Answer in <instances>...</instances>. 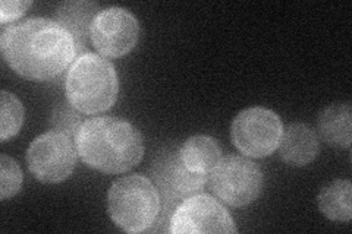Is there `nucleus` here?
Returning <instances> with one entry per match:
<instances>
[{"mask_svg":"<svg viewBox=\"0 0 352 234\" xmlns=\"http://www.w3.org/2000/svg\"><path fill=\"white\" fill-rule=\"evenodd\" d=\"M0 49L12 71L31 81L53 80L76 56L74 37L56 21L44 18L5 28Z\"/></svg>","mask_w":352,"mask_h":234,"instance_id":"nucleus-1","label":"nucleus"},{"mask_svg":"<svg viewBox=\"0 0 352 234\" xmlns=\"http://www.w3.org/2000/svg\"><path fill=\"white\" fill-rule=\"evenodd\" d=\"M81 160L107 174L125 173L144 155V141L129 121L116 117H96L82 124L75 139Z\"/></svg>","mask_w":352,"mask_h":234,"instance_id":"nucleus-2","label":"nucleus"},{"mask_svg":"<svg viewBox=\"0 0 352 234\" xmlns=\"http://www.w3.org/2000/svg\"><path fill=\"white\" fill-rule=\"evenodd\" d=\"M65 88L66 98L80 113H102L115 104L119 94L115 66L103 56L81 54L71 66Z\"/></svg>","mask_w":352,"mask_h":234,"instance_id":"nucleus-3","label":"nucleus"},{"mask_svg":"<svg viewBox=\"0 0 352 234\" xmlns=\"http://www.w3.org/2000/svg\"><path fill=\"white\" fill-rule=\"evenodd\" d=\"M107 211L115 224L124 231H148L160 214V195L146 176L120 177L109 189Z\"/></svg>","mask_w":352,"mask_h":234,"instance_id":"nucleus-4","label":"nucleus"},{"mask_svg":"<svg viewBox=\"0 0 352 234\" xmlns=\"http://www.w3.org/2000/svg\"><path fill=\"white\" fill-rule=\"evenodd\" d=\"M210 185L220 200L230 207L242 208L260 196L263 173L254 161L239 155H228L214 167Z\"/></svg>","mask_w":352,"mask_h":234,"instance_id":"nucleus-5","label":"nucleus"},{"mask_svg":"<svg viewBox=\"0 0 352 234\" xmlns=\"http://www.w3.org/2000/svg\"><path fill=\"white\" fill-rule=\"evenodd\" d=\"M283 125L276 113L264 107L242 110L232 121L230 138L247 157H267L279 148Z\"/></svg>","mask_w":352,"mask_h":234,"instance_id":"nucleus-6","label":"nucleus"},{"mask_svg":"<svg viewBox=\"0 0 352 234\" xmlns=\"http://www.w3.org/2000/svg\"><path fill=\"white\" fill-rule=\"evenodd\" d=\"M76 152L71 137L58 130L43 133L27 151L28 169L43 183H60L72 174Z\"/></svg>","mask_w":352,"mask_h":234,"instance_id":"nucleus-7","label":"nucleus"},{"mask_svg":"<svg viewBox=\"0 0 352 234\" xmlns=\"http://www.w3.org/2000/svg\"><path fill=\"white\" fill-rule=\"evenodd\" d=\"M169 231L173 234H234L238 230L228 209L217 199L200 194L184 199L173 211Z\"/></svg>","mask_w":352,"mask_h":234,"instance_id":"nucleus-8","label":"nucleus"},{"mask_svg":"<svg viewBox=\"0 0 352 234\" xmlns=\"http://www.w3.org/2000/svg\"><path fill=\"white\" fill-rule=\"evenodd\" d=\"M91 41L103 58H122L137 46L140 25L137 18L124 8L100 10L93 21Z\"/></svg>","mask_w":352,"mask_h":234,"instance_id":"nucleus-9","label":"nucleus"},{"mask_svg":"<svg viewBox=\"0 0 352 234\" xmlns=\"http://www.w3.org/2000/svg\"><path fill=\"white\" fill-rule=\"evenodd\" d=\"M151 173L166 208L200 192L207 182V177L192 173L182 163L178 147L164 148L154 160Z\"/></svg>","mask_w":352,"mask_h":234,"instance_id":"nucleus-10","label":"nucleus"},{"mask_svg":"<svg viewBox=\"0 0 352 234\" xmlns=\"http://www.w3.org/2000/svg\"><path fill=\"white\" fill-rule=\"evenodd\" d=\"M318 137L305 124H291L283 129L282 139L279 143L280 159L289 165L302 167L310 164L318 154Z\"/></svg>","mask_w":352,"mask_h":234,"instance_id":"nucleus-11","label":"nucleus"},{"mask_svg":"<svg viewBox=\"0 0 352 234\" xmlns=\"http://www.w3.org/2000/svg\"><path fill=\"white\" fill-rule=\"evenodd\" d=\"M98 12V5L94 2H65L58 6L54 21L74 37L76 51L85 46Z\"/></svg>","mask_w":352,"mask_h":234,"instance_id":"nucleus-12","label":"nucleus"},{"mask_svg":"<svg viewBox=\"0 0 352 234\" xmlns=\"http://www.w3.org/2000/svg\"><path fill=\"white\" fill-rule=\"evenodd\" d=\"M179 157L192 173L208 179V176L212 174L214 167L222 159V151H220L216 139L206 135H197L186 139L182 147H179Z\"/></svg>","mask_w":352,"mask_h":234,"instance_id":"nucleus-13","label":"nucleus"},{"mask_svg":"<svg viewBox=\"0 0 352 234\" xmlns=\"http://www.w3.org/2000/svg\"><path fill=\"white\" fill-rule=\"evenodd\" d=\"M318 132L336 148H349L352 141V111L349 103L326 107L318 116Z\"/></svg>","mask_w":352,"mask_h":234,"instance_id":"nucleus-14","label":"nucleus"},{"mask_svg":"<svg viewBox=\"0 0 352 234\" xmlns=\"http://www.w3.org/2000/svg\"><path fill=\"white\" fill-rule=\"evenodd\" d=\"M322 214L340 222H349L352 217V185L349 180H333L326 185L317 198Z\"/></svg>","mask_w":352,"mask_h":234,"instance_id":"nucleus-15","label":"nucleus"},{"mask_svg":"<svg viewBox=\"0 0 352 234\" xmlns=\"http://www.w3.org/2000/svg\"><path fill=\"white\" fill-rule=\"evenodd\" d=\"M22 121H24V106L14 94L2 91V106H0V139L2 142L16 135Z\"/></svg>","mask_w":352,"mask_h":234,"instance_id":"nucleus-16","label":"nucleus"},{"mask_svg":"<svg viewBox=\"0 0 352 234\" xmlns=\"http://www.w3.org/2000/svg\"><path fill=\"white\" fill-rule=\"evenodd\" d=\"M22 185V172L15 160L0 155V199L6 200L15 196Z\"/></svg>","mask_w":352,"mask_h":234,"instance_id":"nucleus-17","label":"nucleus"},{"mask_svg":"<svg viewBox=\"0 0 352 234\" xmlns=\"http://www.w3.org/2000/svg\"><path fill=\"white\" fill-rule=\"evenodd\" d=\"M76 110L69 102L58 106L53 111L52 116V124L53 128L58 132L65 133V135L71 137L72 139H76V135L82 126L80 115L76 113Z\"/></svg>","mask_w":352,"mask_h":234,"instance_id":"nucleus-18","label":"nucleus"},{"mask_svg":"<svg viewBox=\"0 0 352 234\" xmlns=\"http://www.w3.org/2000/svg\"><path fill=\"white\" fill-rule=\"evenodd\" d=\"M31 5V2H15V0L10 2V0H3L2 5H0V22L8 24V22L18 19L27 12V9Z\"/></svg>","mask_w":352,"mask_h":234,"instance_id":"nucleus-19","label":"nucleus"}]
</instances>
